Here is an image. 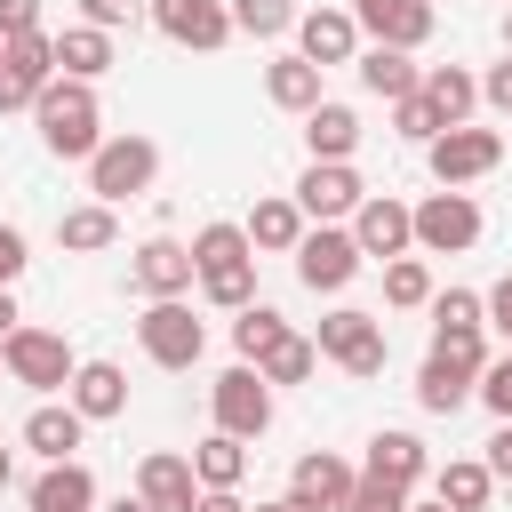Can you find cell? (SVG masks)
I'll use <instances>...</instances> for the list:
<instances>
[{
    "mask_svg": "<svg viewBox=\"0 0 512 512\" xmlns=\"http://www.w3.org/2000/svg\"><path fill=\"white\" fill-rule=\"evenodd\" d=\"M184 248H192V280H216V272L256 264V248H248V232H240V224H200Z\"/></svg>",
    "mask_w": 512,
    "mask_h": 512,
    "instance_id": "obj_28",
    "label": "cell"
},
{
    "mask_svg": "<svg viewBox=\"0 0 512 512\" xmlns=\"http://www.w3.org/2000/svg\"><path fill=\"white\" fill-rule=\"evenodd\" d=\"M296 256V280L312 288V296H336V288H352L360 280V240H352V224H304V240L288 248Z\"/></svg>",
    "mask_w": 512,
    "mask_h": 512,
    "instance_id": "obj_7",
    "label": "cell"
},
{
    "mask_svg": "<svg viewBox=\"0 0 512 512\" xmlns=\"http://www.w3.org/2000/svg\"><path fill=\"white\" fill-rule=\"evenodd\" d=\"M240 232H248V248H256V256H288V248L304 240V208H296L288 192H272V200H256V208H248V224H240Z\"/></svg>",
    "mask_w": 512,
    "mask_h": 512,
    "instance_id": "obj_27",
    "label": "cell"
},
{
    "mask_svg": "<svg viewBox=\"0 0 512 512\" xmlns=\"http://www.w3.org/2000/svg\"><path fill=\"white\" fill-rule=\"evenodd\" d=\"M208 416H216V432H232V440H264V432H272V384H264L248 360H232V368L208 384Z\"/></svg>",
    "mask_w": 512,
    "mask_h": 512,
    "instance_id": "obj_10",
    "label": "cell"
},
{
    "mask_svg": "<svg viewBox=\"0 0 512 512\" xmlns=\"http://www.w3.org/2000/svg\"><path fill=\"white\" fill-rule=\"evenodd\" d=\"M32 120H40V144L56 152V160H88L96 144H104V104H96V80H48L40 96H32Z\"/></svg>",
    "mask_w": 512,
    "mask_h": 512,
    "instance_id": "obj_2",
    "label": "cell"
},
{
    "mask_svg": "<svg viewBox=\"0 0 512 512\" xmlns=\"http://www.w3.org/2000/svg\"><path fill=\"white\" fill-rule=\"evenodd\" d=\"M392 136H408V144H432V136H440V112H432V104L408 88V96L392 104Z\"/></svg>",
    "mask_w": 512,
    "mask_h": 512,
    "instance_id": "obj_41",
    "label": "cell"
},
{
    "mask_svg": "<svg viewBox=\"0 0 512 512\" xmlns=\"http://www.w3.org/2000/svg\"><path fill=\"white\" fill-rule=\"evenodd\" d=\"M480 368H488V328H432V352L416 368V408L424 416H456L472 400Z\"/></svg>",
    "mask_w": 512,
    "mask_h": 512,
    "instance_id": "obj_1",
    "label": "cell"
},
{
    "mask_svg": "<svg viewBox=\"0 0 512 512\" xmlns=\"http://www.w3.org/2000/svg\"><path fill=\"white\" fill-rule=\"evenodd\" d=\"M64 400H72L88 424H112V416H128V368H120V360H80L72 384H64Z\"/></svg>",
    "mask_w": 512,
    "mask_h": 512,
    "instance_id": "obj_20",
    "label": "cell"
},
{
    "mask_svg": "<svg viewBox=\"0 0 512 512\" xmlns=\"http://www.w3.org/2000/svg\"><path fill=\"white\" fill-rule=\"evenodd\" d=\"M136 496H144V512H192V504H200L192 456H176V448H152V456L136 464Z\"/></svg>",
    "mask_w": 512,
    "mask_h": 512,
    "instance_id": "obj_19",
    "label": "cell"
},
{
    "mask_svg": "<svg viewBox=\"0 0 512 512\" xmlns=\"http://www.w3.org/2000/svg\"><path fill=\"white\" fill-rule=\"evenodd\" d=\"M304 152H312V160H352V152H360V112L336 104V96H320V104L304 112Z\"/></svg>",
    "mask_w": 512,
    "mask_h": 512,
    "instance_id": "obj_26",
    "label": "cell"
},
{
    "mask_svg": "<svg viewBox=\"0 0 512 512\" xmlns=\"http://www.w3.org/2000/svg\"><path fill=\"white\" fill-rule=\"evenodd\" d=\"M16 320H24V312H16V288H0V336H8Z\"/></svg>",
    "mask_w": 512,
    "mask_h": 512,
    "instance_id": "obj_50",
    "label": "cell"
},
{
    "mask_svg": "<svg viewBox=\"0 0 512 512\" xmlns=\"http://www.w3.org/2000/svg\"><path fill=\"white\" fill-rule=\"evenodd\" d=\"M248 368H256V376H264V384H304V376H312V368H320V344H312V336H296V328H288V336H272V344H264V352H256V360H248Z\"/></svg>",
    "mask_w": 512,
    "mask_h": 512,
    "instance_id": "obj_33",
    "label": "cell"
},
{
    "mask_svg": "<svg viewBox=\"0 0 512 512\" xmlns=\"http://www.w3.org/2000/svg\"><path fill=\"white\" fill-rule=\"evenodd\" d=\"M80 24H96V32H136V24H144V0H80Z\"/></svg>",
    "mask_w": 512,
    "mask_h": 512,
    "instance_id": "obj_43",
    "label": "cell"
},
{
    "mask_svg": "<svg viewBox=\"0 0 512 512\" xmlns=\"http://www.w3.org/2000/svg\"><path fill=\"white\" fill-rule=\"evenodd\" d=\"M296 208H304V224H344L360 200H368V184H360V168L352 160H312L304 176H296V192H288Z\"/></svg>",
    "mask_w": 512,
    "mask_h": 512,
    "instance_id": "obj_13",
    "label": "cell"
},
{
    "mask_svg": "<svg viewBox=\"0 0 512 512\" xmlns=\"http://www.w3.org/2000/svg\"><path fill=\"white\" fill-rule=\"evenodd\" d=\"M24 512H96V472H88L80 456L40 464V480L24 488Z\"/></svg>",
    "mask_w": 512,
    "mask_h": 512,
    "instance_id": "obj_22",
    "label": "cell"
},
{
    "mask_svg": "<svg viewBox=\"0 0 512 512\" xmlns=\"http://www.w3.org/2000/svg\"><path fill=\"white\" fill-rule=\"evenodd\" d=\"M344 512H408V488H392V480L360 472V480H352V496H344Z\"/></svg>",
    "mask_w": 512,
    "mask_h": 512,
    "instance_id": "obj_42",
    "label": "cell"
},
{
    "mask_svg": "<svg viewBox=\"0 0 512 512\" xmlns=\"http://www.w3.org/2000/svg\"><path fill=\"white\" fill-rule=\"evenodd\" d=\"M256 512H304V504H296V496H272V504H256Z\"/></svg>",
    "mask_w": 512,
    "mask_h": 512,
    "instance_id": "obj_52",
    "label": "cell"
},
{
    "mask_svg": "<svg viewBox=\"0 0 512 512\" xmlns=\"http://www.w3.org/2000/svg\"><path fill=\"white\" fill-rule=\"evenodd\" d=\"M152 176H160V144H152V136H104V144L88 152V192H96L104 208L152 192Z\"/></svg>",
    "mask_w": 512,
    "mask_h": 512,
    "instance_id": "obj_5",
    "label": "cell"
},
{
    "mask_svg": "<svg viewBox=\"0 0 512 512\" xmlns=\"http://www.w3.org/2000/svg\"><path fill=\"white\" fill-rule=\"evenodd\" d=\"M144 24H152L160 40H176V48H192V56H216V48L240 40L224 0H144Z\"/></svg>",
    "mask_w": 512,
    "mask_h": 512,
    "instance_id": "obj_11",
    "label": "cell"
},
{
    "mask_svg": "<svg viewBox=\"0 0 512 512\" xmlns=\"http://www.w3.org/2000/svg\"><path fill=\"white\" fill-rule=\"evenodd\" d=\"M296 56L304 64H352L360 56V24H352V8H296Z\"/></svg>",
    "mask_w": 512,
    "mask_h": 512,
    "instance_id": "obj_15",
    "label": "cell"
},
{
    "mask_svg": "<svg viewBox=\"0 0 512 512\" xmlns=\"http://www.w3.org/2000/svg\"><path fill=\"white\" fill-rule=\"evenodd\" d=\"M408 232H416V248H424V256H464V248L488 232V216H480V200H472V192L440 184L432 200H416V208H408Z\"/></svg>",
    "mask_w": 512,
    "mask_h": 512,
    "instance_id": "obj_6",
    "label": "cell"
},
{
    "mask_svg": "<svg viewBox=\"0 0 512 512\" xmlns=\"http://www.w3.org/2000/svg\"><path fill=\"white\" fill-rule=\"evenodd\" d=\"M224 8H232V32H248V40L296 32V0H224Z\"/></svg>",
    "mask_w": 512,
    "mask_h": 512,
    "instance_id": "obj_36",
    "label": "cell"
},
{
    "mask_svg": "<svg viewBox=\"0 0 512 512\" xmlns=\"http://www.w3.org/2000/svg\"><path fill=\"white\" fill-rule=\"evenodd\" d=\"M192 512H248V504H240V488H200Z\"/></svg>",
    "mask_w": 512,
    "mask_h": 512,
    "instance_id": "obj_49",
    "label": "cell"
},
{
    "mask_svg": "<svg viewBox=\"0 0 512 512\" xmlns=\"http://www.w3.org/2000/svg\"><path fill=\"white\" fill-rule=\"evenodd\" d=\"M312 344H320V360H336V368H344V376H360V384H368V376H384V320H376V312H360V304H336V312L320 320V336H312Z\"/></svg>",
    "mask_w": 512,
    "mask_h": 512,
    "instance_id": "obj_9",
    "label": "cell"
},
{
    "mask_svg": "<svg viewBox=\"0 0 512 512\" xmlns=\"http://www.w3.org/2000/svg\"><path fill=\"white\" fill-rule=\"evenodd\" d=\"M360 472H376V480H392V488H408V496H416V488L432 480V456H424V440H416V432H400V424H392V432H376V440H368V464H360Z\"/></svg>",
    "mask_w": 512,
    "mask_h": 512,
    "instance_id": "obj_23",
    "label": "cell"
},
{
    "mask_svg": "<svg viewBox=\"0 0 512 512\" xmlns=\"http://www.w3.org/2000/svg\"><path fill=\"white\" fill-rule=\"evenodd\" d=\"M128 288H136L144 304H152V296H184V288H192V248H184V240H168V232H160V240H144V248L128 256Z\"/></svg>",
    "mask_w": 512,
    "mask_h": 512,
    "instance_id": "obj_17",
    "label": "cell"
},
{
    "mask_svg": "<svg viewBox=\"0 0 512 512\" xmlns=\"http://www.w3.org/2000/svg\"><path fill=\"white\" fill-rule=\"evenodd\" d=\"M192 480H200V488H240V480H248V440L208 432V440L192 448Z\"/></svg>",
    "mask_w": 512,
    "mask_h": 512,
    "instance_id": "obj_34",
    "label": "cell"
},
{
    "mask_svg": "<svg viewBox=\"0 0 512 512\" xmlns=\"http://www.w3.org/2000/svg\"><path fill=\"white\" fill-rule=\"evenodd\" d=\"M104 512H144V496H120V504H104Z\"/></svg>",
    "mask_w": 512,
    "mask_h": 512,
    "instance_id": "obj_53",
    "label": "cell"
},
{
    "mask_svg": "<svg viewBox=\"0 0 512 512\" xmlns=\"http://www.w3.org/2000/svg\"><path fill=\"white\" fill-rule=\"evenodd\" d=\"M112 240H120V216L104 200H80V208L56 216V248H72V256H104Z\"/></svg>",
    "mask_w": 512,
    "mask_h": 512,
    "instance_id": "obj_30",
    "label": "cell"
},
{
    "mask_svg": "<svg viewBox=\"0 0 512 512\" xmlns=\"http://www.w3.org/2000/svg\"><path fill=\"white\" fill-rule=\"evenodd\" d=\"M0 368H8V384H24V392H40V400H48V392H64V384H72L80 352H72L56 328H24V320H16V328L0 336Z\"/></svg>",
    "mask_w": 512,
    "mask_h": 512,
    "instance_id": "obj_3",
    "label": "cell"
},
{
    "mask_svg": "<svg viewBox=\"0 0 512 512\" xmlns=\"http://www.w3.org/2000/svg\"><path fill=\"white\" fill-rule=\"evenodd\" d=\"M488 472H496V488H512V424H496V440H488V456H480Z\"/></svg>",
    "mask_w": 512,
    "mask_h": 512,
    "instance_id": "obj_48",
    "label": "cell"
},
{
    "mask_svg": "<svg viewBox=\"0 0 512 512\" xmlns=\"http://www.w3.org/2000/svg\"><path fill=\"white\" fill-rule=\"evenodd\" d=\"M264 96H272L280 112H296V120H304L328 88H320V64H304V56H272V64H264Z\"/></svg>",
    "mask_w": 512,
    "mask_h": 512,
    "instance_id": "obj_29",
    "label": "cell"
},
{
    "mask_svg": "<svg viewBox=\"0 0 512 512\" xmlns=\"http://www.w3.org/2000/svg\"><path fill=\"white\" fill-rule=\"evenodd\" d=\"M480 320H488V328H496V336L512 344V272H504V280H496V288L480 296Z\"/></svg>",
    "mask_w": 512,
    "mask_h": 512,
    "instance_id": "obj_46",
    "label": "cell"
},
{
    "mask_svg": "<svg viewBox=\"0 0 512 512\" xmlns=\"http://www.w3.org/2000/svg\"><path fill=\"white\" fill-rule=\"evenodd\" d=\"M352 8V24H360V40H384V48H424L432 40V24H440V8L432 0H344Z\"/></svg>",
    "mask_w": 512,
    "mask_h": 512,
    "instance_id": "obj_14",
    "label": "cell"
},
{
    "mask_svg": "<svg viewBox=\"0 0 512 512\" xmlns=\"http://www.w3.org/2000/svg\"><path fill=\"white\" fill-rule=\"evenodd\" d=\"M416 96L440 112V128H456V120H472V112H480V72H464V64H424Z\"/></svg>",
    "mask_w": 512,
    "mask_h": 512,
    "instance_id": "obj_25",
    "label": "cell"
},
{
    "mask_svg": "<svg viewBox=\"0 0 512 512\" xmlns=\"http://www.w3.org/2000/svg\"><path fill=\"white\" fill-rule=\"evenodd\" d=\"M408 512H448V504H440V496H432V504H408Z\"/></svg>",
    "mask_w": 512,
    "mask_h": 512,
    "instance_id": "obj_55",
    "label": "cell"
},
{
    "mask_svg": "<svg viewBox=\"0 0 512 512\" xmlns=\"http://www.w3.org/2000/svg\"><path fill=\"white\" fill-rule=\"evenodd\" d=\"M480 104H488V112H504V120H512V56H504V64H488V72H480Z\"/></svg>",
    "mask_w": 512,
    "mask_h": 512,
    "instance_id": "obj_44",
    "label": "cell"
},
{
    "mask_svg": "<svg viewBox=\"0 0 512 512\" xmlns=\"http://www.w3.org/2000/svg\"><path fill=\"white\" fill-rule=\"evenodd\" d=\"M504 56H512V0H504Z\"/></svg>",
    "mask_w": 512,
    "mask_h": 512,
    "instance_id": "obj_54",
    "label": "cell"
},
{
    "mask_svg": "<svg viewBox=\"0 0 512 512\" xmlns=\"http://www.w3.org/2000/svg\"><path fill=\"white\" fill-rule=\"evenodd\" d=\"M432 496H440L448 512H488V496H496V472H488L480 456H456V464H440V472H432Z\"/></svg>",
    "mask_w": 512,
    "mask_h": 512,
    "instance_id": "obj_31",
    "label": "cell"
},
{
    "mask_svg": "<svg viewBox=\"0 0 512 512\" xmlns=\"http://www.w3.org/2000/svg\"><path fill=\"white\" fill-rule=\"evenodd\" d=\"M432 328H488L480 320V288H432Z\"/></svg>",
    "mask_w": 512,
    "mask_h": 512,
    "instance_id": "obj_39",
    "label": "cell"
},
{
    "mask_svg": "<svg viewBox=\"0 0 512 512\" xmlns=\"http://www.w3.org/2000/svg\"><path fill=\"white\" fill-rule=\"evenodd\" d=\"M56 80V32L0 40V112H32V96Z\"/></svg>",
    "mask_w": 512,
    "mask_h": 512,
    "instance_id": "obj_12",
    "label": "cell"
},
{
    "mask_svg": "<svg viewBox=\"0 0 512 512\" xmlns=\"http://www.w3.org/2000/svg\"><path fill=\"white\" fill-rule=\"evenodd\" d=\"M352 72H360V88H368V96H384V104H400V96L424 80V64H416L408 48H384V40H368V48L352 56Z\"/></svg>",
    "mask_w": 512,
    "mask_h": 512,
    "instance_id": "obj_24",
    "label": "cell"
},
{
    "mask_svg": "<svg viewBox=\"0 0 512 512\" xmlns=\"http://www.w3.org/2000/svg\"><path fill=\"white\" fill-rule=\"evenodd\" d=\"M384 304L424 312V304H432V264H424V256H392V264H384Z\"/></svg>",
    "mask_w": 512,
    "mask_h": 512,
    "instance_id": "obj_35",
    "label": "cell"
},
{
    "mask_svg": "<svg viewBox=\"0 0 512 512\" xmlns=\"http://www.w3.org/2000/svg\"><path fill=\"white\" fill-rule=\"evenodd\" d=\"M24 264H32L24 232H16V224H0V288H16V280H24Z\"/></svg>",
    "mask_w": 512,
    "mask_h": 512,
    "instance_id": "obj_45",
    "label": "cell"
},
{
    "mask_svg": "<svg viewBox=\"0 0 512 512\" xmlns=\"http://www.w3.org/2000/svg\"><path fill=\"white\" fill-rule=\"evenodd\" d=\"M0 376H8V368H0Z\"/></svg>",
    "mask_w": 512,
    "mask_h": 512,
    "instance_id": "obj_56",
    "label": "cell"
},
{
    "mask_svg": "<svg viewBox=\"0 0 512 512\" xmlns=\"http://www.w3.org/2000/svg\"><path fill=\"white\" fill-rule=\"evenodd\" d=\"M424 168H432V184H480V176H496L504 168V128H472V120H456V128H440L432 144H424Z\"/></svg>",
    "mask_w": 512,
    "mask_h": 512,
    "instance_id": "obj_4",
    "label": "cell"
},
{
    "mask_svg": "<svg viewBox=\"0 0 512 512\" xmlns=\"http://www.w3.org/2000/svg\"><path fill=\"white\" fill-rule=\"evenodd\" d=\"M16 32H40V0H0V40Z\"/></svg>",
    "mask_w": 512,
    "mask_h": 512,
    "instance_id": "obj_47",
    "label": "cell"
},
{
    "mask_svg": "<svg viewBox=\"0 0 512 512\" xmlns=\"http://www.w3.org/2000/svg\"><path fill=\"white\" fill-rule=\"evenodd\" d=\"M136 344H144V360H152V368H192V360L208 352V328L192 320V304H184V296H152V304H144V320H136Z\"/></svg>",
    "mask_w": 512,
    "mask_h": 512,
    "instance_id": "obj_8",
    "label": "cell"
},
{
    "mask_svg": "<svg viewBox=\"0 0 512 512\" xmlns=\"http://www.w3.org/2000/svg\"><path fill=\"white\" fill-rule=\"evenodd\" d=\"M352 480H360V472H352L336 448H312V456H296V472H288V496H296L304 512H344Z\"/></svg>",
    "mask_w": 512,
    "mask_h": 512,
    "instance_id": "obj_18",
    "label": "cell"
},
{
    "mask_svg": "<svg viewBox=\"0 0 512 512\" xmlns=\"http://www.w3.org/2000/svg\"><path fill=\"white\" fill-rule=\"evenodd\" d=\"M216 312H240V304H256V264H240V272H216V280H192Z\"/></svg>",
    "mask_w": 512,
    "mask_h": 512,
    "instance_id": "obj_40",
    "label": "cell"
},
{
    "mask_svg": "<svg viewBox=\"0 0 512 512\" xmlns=\"http://www.w3.org/2000/svg\"><path fill=\"white\" fill-rule=\"evenodd\" d=\"M272 336H288V320H280V312H272V304H264V296H256V304H240V312H232V352H240V360H256V352H264V344H272Z\"/></svg>",
    "mask_w": 512,
    "mask_h": 512,
    "instance_id": "obj_37",
    "label": "cell"
},
{
    "mask_svg": "<svg viewBox=\"0 0 512 512\" xmlns=\"http://www.w3.org/2000/svg\"><path fill=\"white\" fill-rule=\"evenodd\" d=\"M56 72H64V80H104V72H112V32H96V24L56 32Z\"/></svg>",
    "mask_w": 512,
    "mask_h": 512,
    "instance_id": "obj_32",
    "label": "cell"
},
{
    "mask_svg": "<svg viewBox=\"0 0 512 512\" xmlns=\"http://www.w3.org/2000/svg\"><path fill=\"white\" fill-rule=\"evenodd\" d=\"M40 464H64V456H80V440H88V416L72 408V400H40L32 416H24V432H16Z\"/></svg>",
    "mask_w": 512,
    "mask_h": 512,
    "instance_id": "obj_21",
    "label": "cell"
},
{
    "mask_svg": "<svg viewBox=\"0 0 512 512\" xmlns=\"http://www.w3.org/2000/svg\"><path fill=\"white\" fill-rule=\"evenodd\" d=\"M472 400H480V408H488L496 424H512V352H488V368H480Z\"/></svg>",
    "mask_w": 512,
    "mask_h": 512,
    "instance_id": "obj_38",
    "label": "cell"
},
{
    "mask_svg": "<svg viewBox=\"0 0 512 512\" xmlns=\"http://www.w3.org/2000/svg\"><path fill=\"white\" fill-rule=\"evenodd\" d=\"M344 224H352L360 256H384V264H392V256H408V248H416V232H408V200H392V192H368Z\"/></svg>",
    "mask_w": 512,
    "mask_h": 512,
    "instance_id": "obj_16",
    "label": "cell"
},
{
    "mask_svg": "<svg viewBox=\"0 0 512 512\" xmlns=\"http://www.w3.org/2000/svg\"><path fill=\"white\" fill-rule=\"evenodd\" d=\"M8 480H16V448H0V488H8Z\"/></svg>",
    "mask_w": 512,
    "mask_h": 512,
    "instance_id": "obj_51",
    "label": "cell"
}]
</instances>
